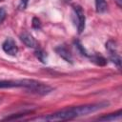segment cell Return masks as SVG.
Returning <instances> with one entry per match:
<instances>
[{
	"mask_svg": "<svg viewBox=\"0 0 122 122\" xmlns=\"http://www.w3.org/2000/svg\"><path fill=\"white\" fill-rule=\"evenodd\" d=\"M28 3H29V0H20L19 5H18V9L19 10H25L27 8Z\"/></svg>",
	"mask_w": 122,
	"mask_h": 122,
	"instance_id": "obj_15",
	"label": "cell"
},
{
	"mask_svg": "<svg viewBox=\"0 0 122 122\" xmlns=\"http://www.w3.org/2000/svg\"><path fill=\"white\" fill-rule=\"evenodd\" d=\"M55 51H56V53H57L61 58H63L65 61H67L68 63L72 64V60H73V59H72L71 53L70 52V51H69L65 46L60 45V46L56 47V48H55Z\"/></svg>",
	"mask_w": 122,
	"mask_h": 122,
	"instance_id": "obj_7",
	"label": "cell"
},
{
	"mask_svg": "<svg viewBox=\"0 0 122 122\" xmlns=\"http://www.w3.org/2000/svg\"><path fill=\"white\" fill-rule=\"evenodd\" d=\"M20 39L29 48H34V49H36L38 47V44H37L36 40L33 38V36L31 34H30L27 31H24V32H22L20 34Z\"/></svg>",
	"mask_w": 122,
	"mask_h": 122,
	"instance_id": "obj_6",
	"label": "cell"
},
{
	"mask_svg": "<svg viewBox=\"0 0 122 122\" xmlns=\"http://www.w3.org/2000/svg\"><path fill=\"white\" fill-rule=\"evenodd\" d=\"M106 49L109 52V57L111 59V61L115 64L117 66L118 69H120V65H121V58L120 55L117 52V47L114 41L112 40H109L106 43Z\"/></svg>",
	"mask_w": 122,
	"mask_h": 122,
	"instance_id": "obj_4",
	"label": "cell"
},
{
	"mask_svg": "<svg viewBox=\"0 0 122 122\" xmlns=\"http://www.w3.org/2000/svg\"><path fill=\"white\" fill-rule=\"evenodd\" d=\"M2 49L7 54L11 55V56L16 55L18 52V47L16 46L12 38H7L2 44Z\"/></svg>",
	"mask_w": 122,
	"mask_h": 122,
	"instance_id": "obj_5",
	"label": "cell"
},
{
	"mask_svg": "<svg viewBox=\"0 0 122 122\" xmlns=\"http://www.w3.org/2000/svg\"><path fill=\"white\" fill-rule=\"evenodd\" d=\"M90 58H91L92 62L95 63L98 66H105L107 64V59L100 54H93V55L90 56Z\"/></svg>",
	"mask_w": 122,
	"mask_h": 122,
	"instance_id": "obj_11",
	"label": "cell"
},
{
	"mask_svg": "<svg viewBox=\"0 0 122 122\" xmlns=\"http://www.w3.org/2000/svg\"><path fill=\"white\" fill-rule=\"evenodd\" d=\"M74 43H75V46H76V48L78 49V51H80V53H81L82 55H85V56H89V54L87 53V51H85L84 47L81 45V43H80L79 41H75Z\"/></svg>",
	"mask_w": 122,
	"mask_h": 122,
	"instance_id": "obj_13",
	"label": "cell"
},
{
	"mask_svg": "<svg viewBox=\"0 0 122 122\" xmlns=\"http://www.w3.org/2000/svg\"><path fill=\"white\" fill-rule=\"evenodd\" d=\"M121 115H122V112H121V110H119L114 113H110V114H107L104 116H100L97 119L99 121H112V120L119 119L121 117Z\"/></svg>",
	"mask_w": 122,
	"mask_h": 122,
	"instance_id": "obj_9",
	"label": "cell"
},
{
	"mask_svg": "<svg viewBox=\"0 0 122 122\" xmlns=\"http://www.w3.org/2000/svg\"><path fill=\"white\" fill-rule=\"evenodd\" d=\"M6 16H7V12H6L5 9L0 8V24L3 23V21H4L5 18H6Z\"/></svg>",
	"mask_w": 122,
	"mask_h": 122,
	"instance_id": "obj_16",
	"label": "cell"
},
{
	"mask_svg": "<svg viewBox=\"0 0 122 122\" xmlns=\"http://www.w3.org/2000/svg\"><path fill=\"white\" fill-rule=\"evenodd\" d=\"M22 82H23L22 87L25 88L28 92H32V93L45 95V94H48L49 92H51L52 91L51 87H50L44 83H40L38 81H35V80L24 79V80H22Z\"/></svg>",
	"mask_w": 122,
	"mask_h": 122,
	"instance_id": "obj_2",
	"label": "cell"
},
{
	"mask_svg": "<svg viewBox=\"0 0 122 122\" xmlns=\"http://www.w3.org/2000/svg\"><path fill=\"white\" fill-rule=\"evenodd\" d=\"M22 80L18 81H11V80H0V89H7V88H16L22 87Z\"/></svg>",
	"mask_w": 122,
	"mask_h": 122,
	"instance_id": "obj_8",
	"label": "cell"
},
{
	"mask_svg": "<svg viewBox=\"0 0 122 122\" xmlns=\"http://www.w3.org/2000/svg\"><path fill=\"white\" fill-rule=\"evenodd\" d=\"M109 103L107 102H100V103H93V104H88V105H82L77 107H71V108H66L63 110H60L58 112H55L51 114L32 118V120H38V121H65V120H71L79 116L87 115L89 113L97 112L101 109H104L107 107Z\"/></svg>",
	"mask_w": 122,
	"mask_h": 122,
	"instance_id": "obj_1",
	"label": "cell"
},
{
	"mask_svg": "<svg viewBox=\"0 0 122 122\" xmlns=\"http://www.w3.org/2000/svg\"><path fill=\"white\" fill-rule=\"evenodd\" d=\"M34 54H35L36 58H37L39 61H41L42 63H47L48 54H47V52H46L45 51H43V50H41V49L36 50L35 52H34Z\"/></svg>",
	"mask_w": 122,
	"mask_h": 122,
	"instance_id": "obj_12",
	"label": "cell"
},
{
	"mask_svg": "<svg viewBox=\"0 0 122 122\" xmlns=\"http://www.w3.org/2000/svg\"><path fill=\"white\" fill-rule=\"evenodd\" d=\"M0 1H2V0H0Z\"/></svg>",
	"mask_w": 122,
	"mask_h": 122,
	"instance_id": "obj_17",
	"label": "cell"
},
{
	"mask_svg": "<svg viewBox=\"0 0 122 122\" xmlns=\"http://www.w3.org/2000/svg\"><path fill=\"white\" fill-rule=\"evenodd\" d=\"M72 17H73V22L77 28L78 33H81L85 29L86 16L83 9L80 6L75 5L72 7Z\"/></svg>",
	"mask_w": 122,
	"mask_h": 122,
	"instance_id": "obj_3",
	"label": "cell"
},
{
	"mask_svg": "<svg viewBox=\"0 0 122 122\" xmlns=\"http://www.w3.org/2000/svg\"><path fill=\"white\" fill-rule=\"evenodd\" d=\"M108 4L106 0H95V10L98 13H103L107 10Z\"/></svg>",
	"mask_w": 122,
	"mask_h": 122,
	"instance_id": "obj_10",
	"label": "cell"
},
{
	"mask_svg": "<svg viewBox=\"0 0 122 122\" xmlns=\"http://www.w3.org/2000/svg\"><path fill=\"white\" fill-rule=\"evenodd\" d=\"M32 27L34 29H40L41 28V23H40V20L36 17H33L32 18Z\"/></svg>",
	"mask_w": 122,
	"mask_h": 122,
	"instance_id": "obj_14",
	"label": "cell"
}]
</instances>
